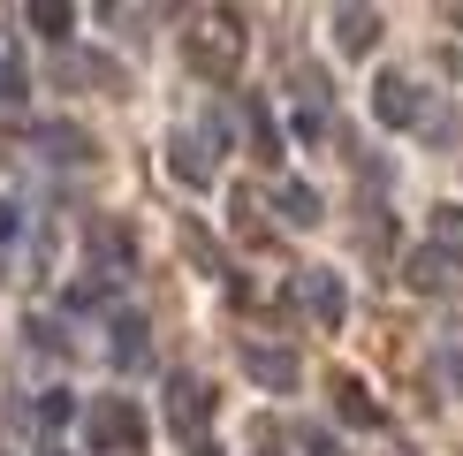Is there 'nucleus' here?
Returning a JSON list of instances; mask_svg holds the SVG:
<instances>
[{
  "instance_id": "nucleus-1",
  "label": "nucleus",
  "mask_w": 463,
  "mask_h": 456,
  "mask_svg": "<svg viewBox=\"0 0 463 456\" xmlns=\"http://www.w3.org/2000/svg\"><path fill=\"white\" fill-rule=\"evenodd\" d=\"M183 62H190V76H198V84H236V69H243V15H236V8L190 15Z\"/></svg>"
},
{
  "instance_id": "nucleus-2",
  "label": "nucleus",
  "mask_w": 463,
  "mask_h": 456,
  "mask_svg": "<svg viewBox=\"0 0 463 456\" xmlns=\"http://www.w3.org/2000/svg\"><path fill=\"white\" fill-rule=\"evenodd\" d=\"M84 442H91V456H137L145 449V411L129 395H99V404H84Z\"/></svg>"
},
{
  "instance_id": "nucleus-3",
  "label": "nucleus",
  "mask_w": 463,
  "mask_h": 456,
  "mask_svg": "<svg viewBox=\"0 0 463 456\" xmlns=\"http://www.w3.org/2000/svg\"><path fill=\"white\" fill-rule=\"evenodd\" d=\"M167 426H175L190 449H205V426H213V380L167 373Z\"/></svg>"
},
{
  "instance_id": "nucleus-4",
  "label": "nucleus",
  "mask_w": 463,
  "mask_h": 456,
  "mask_svg": "<svg viewBox=\"0 0 463 456\" xmlns=\"http://www.w3.org/2000/svg\"><path fill=\"white\" fill-rule=\"evenodd\" d=\"M107 357H114V373H145L152 366V319L137 312V304H114L107 312Z\"/></svg>"
},
{
  "instance_id": "nucleus-5",
  "label": "nucleus",
  "mask_w": 463,
  "mask_h": 456,
  "mask_svg": "<svg viewBox=\"0 0 463 456\" xmlns=\"http://www.w3.org/2000/svg\"><path fill=\"white\" fill-rule=\"evenodd\" d=\"M236 366L259 380L266 395H297V350H281V342H259V335H243L236 342Z\"/></svg>"
},
{
  "instance_id": "nucleus-6",
  "label": "nucleus",
  "mask_w": 463,
  "mask_h": 456,
  "mask_svg": "<svg viewBox=\"0 0 463 456\" xmlns=\"http://www.w3.org/2000/svg\"><path fill=\"white\" fill-rule=\"evenodd\" d=\"M373 122H380V129H418V122H426V91H418L402 69H380V84H373Z\"/></svg>"
},
{
  "instance_id": "nucleus-7",
  "label": "nucleus",
  "mask_w": 463,
  "mask_h": 456,
  "mask_svg": "<svg viewBox=\"0 0 463 456\" xmlns=\"http://www.w3.org/2000/svg\"><path fill=\"white\" fill-rule=\"evenodd\" d=\"M297 304L312 312V328H342V319H350V290H342L335 266H304L297 274Z\"/></svg>"
},
{
  "instance_id": "nucleus-8",
  "label": "nucleus",
  "mask_w": 463,
  "mask_h": 456,
  "mask_svg": "<svg viewBox=\"0 0 463 456\" xmlns=\"http://www.w3.org/2000/svg\"><path fill=\"white\" fill-rule=\"evenodd\" d=\"M31 152L46 167H91V160H99V145H91L84 122H38L31 129Z\"/></svg>"
},
{
  "instance_id": "nucleus-9",
  "label": "nucleus",
  "mask_w": 463,
  "mask_h": 456,
  "mask_svg": "<svg viewBox=\"0 0 463 456\" xmlns=\"http://www.w3.org/2000/svg\"><path fill=\"white\" fill-rule=\"evenodd\" d=\"M91 274H99L107 290L137 274V243H129V228H122V221H91Z\"/></svg>"
},
{
  "instance_id": "nucleus-10",
  "label": "nucleus",
  "mask_w": 463,
  "mask_h": 456,
  "mask_svg": "<svg viewBox=\"0 0 463 456\" xmlns=\"http://www.w3.org/2000/svg\"><path fill=\"white\" fill-rule=\"evenodd\" d=\"M167 167H175V183H190V190H213V176H221V167H213V152H205V138H198V129H167Z\"/></svg>"
},
{
  "instance_id": "nucleus-11",
  "label": "nucleus",
  "mask_w": 463,
  "mask_h": 456,
  "mask_svg": "<svg viewBox=\"0 0 463 456\" xmlns=\"http://www.w3.org/2000/svg\"><path fill=\"white\" fill-rule=\"evenodd\" d=\"M402 281H411L418 297H456V290H463V266H456V259H440L433 243H418V252L402 259Z\"/></svg>"
},
{
  "instance_id": "nucleus-12",
  "label": "nucleus",
  "mask_w": 463,
  "mask_h": 456,
  "mask_svg": "<svg viewBox=\"0 0 463 456\" xmlns=\"http://www.w3.org/2000/svg\"><path fill=\"white\" fill-rule=\"evenodd\" d=\"M326 395H335V418H342V426H357V433H380V426H388V411L373 404V388H364V380L335 373V380H326Z\"/></svg>"
},
{
  "instance_id": "nucleus-13",
  "label": "nucleus",
  "mask_w": 463,
  "mask_h": 456,
  "mask_svg": "<svg viewBox=\"0 0 463 456\" xmlns=\"http://www.w3.org/2000/svg\"><path fill=\"white\" fill-rule=\"evenodd\" d=\"M243 129H250V160H266V167L288 160L281 122H274V107H266V91H243Z\"/></svg>"
},
{
  "instance_id": "nucleus-14",
  "label": "nucleus",
  "mask_w": 463,
  "mask_h": 456,
  "mask_svg": "<svg viewBox=\"0 0 463 456\" xmlns=\"http://www.w3.org/2000/svg\"><path fill=\"white\" fill-rule=\"evenodd\" d=\"M175 236H183V259L198 266V274H213V281H228V274H236V266H228V252L213 243V228H205L198 214H175Z\"/></svg>"
},
{
  "instance_id": "nucleus-15",
  "label": "nucleus",
  "mask_w": 463,
  "mask_h": 456,
  "mask_svg": "<svg viewBox=\"0 0 463 456\" xmlns=\"http://www.w3.org/2000/svg\"><path fill=\"white\" fill-rule=\"evenodd\" d=\"M326 31H335V53L364 62V53L380 46V8H335V15H326Z\"/></svg>"
},
{
  "instance_id": "nucleus-16",
  "label": "nucleus",
  "mask_w": 463,
  "mask_h": 456,
  "mask_svg": "<svg viewBox=\"0 0 463 456\" xmlns=\"http://www.w3.org/2000/svg\"><path fill=\"white\" fill-rule=\"evenodd\" d=\"M274 214H281V228H319L326 205H319L312 183H281V190H274Z\"/></svg>"
},
{
  "instance_id": "nucleus-17",
  "label": "nucleus",
  "mask_w": 463,
  "mask_h": 456,
  "mask_svg": "<svg viewBox=\"0 0 463 456\" xmlns=\"http://www.w3.org/2000/svg\"><path fill=\"white\" fill-rule=\"evenodd\" d=\"M426 243H433L440 259L463 266V205H433V214H426Z\"/></svg>"
},
{
  "instance_id": "nucleus-18",
  "label": "nucleus",
  "mask_w": 463,
  "mask_h": 456,
  "mask_svg": "<svg viewBox=\"0 0 463 456\" xmlns=\"http://www.w3.org/2000/svg\"><path fill=\"white\" fill-rule=\"evenodd\" d=\"M357 252L364 259H388L395 252V221L380 214V205H364V214H357Z\"/></svg>"
},
{
  "instance_id": "nucleus-19",
  "label": "nucleus",
  "mask_w": 463,
  "mask_h": 456,
  "mask_svg": "<svg viewBox=\"0 0 463 456\" xmlns=\"http://www.w3.org/2000/svg\"><path fill=\"white\" fill-rule=\"evenodd\" d=\"M24 24H31L38 38H46V46H61V38H69V24H76V15L61 8V0H31V8H24Z\"/></svg>"
},
{
  "instance_id": "nucleus-20",
  "label": "nucleus",
  "mask_w": 463,
  "mask_h": 456,
  "mask_svg": "<svg viewBox=\"0 0 463 456\" xmlns=\"http://www.w3.org/2000/svg\"><path fill=\"white\" fill-rule=\"evenodd\" d=\"M69 418H76V395H69V388H46V395H38V426H46V433L69 426Z\"/></svg>"
},
{
  "instance_id": "nucleus-21",
  "label": "nucleus",
  "mask_w": 463,
  "mask_h": 456,
  "mask_svg": "<svg viewBox=\"0 0 463 456\" xmlns=\"http://www.w3.org/2000/svg\"><path fill=\"white\" fill-rule=\"evenodd\" d=\"M24 335L38 342V350H69V342H61V319H46V312H31V319H24Z\"/></svg>"
},
{
  "instance_id": "nucleus-22",
  "label": "nucleus",
  "mask_w": 463,
  "mask_h": 456,
  "mask_svg": "<svg viewBox=\"0 0 463 456\" xmlns=\"http://www.w3.org/2000/svg\"><path fill=\"white\" fill-rule=\"evenodd\" d=\"M297 449H304V456H342V442H335L326 426H297Z\"/></svg>"
},
{
  "instance_id": "nucleus-23",
  "label": "nucleus",
  "mask_w": 463,
  "mask_h": 456,
  "mask_svg": "<svg viewBox=\"0 0 463 456\" xmlns=\"http://www.w3.org/2000/svg\"><path fill=\"white\" fill-rule=\"evenodd\" d=\"M15 228H24V214H15V198H0V252L15 243Z\"/></svg>"
},
{
  "instance_id": "nucleus-24",
  "label": "nucleus",
  "mask_w": 463,
  "mask_h": 456,
  "mask_svg": "<svg viewBox=\"0 0 463 456\" xmlns=\"http://www.w3.org/2000/svg\"><path fill=\"white\" fill-rule=\"evenodd\" d=\"M449 380H456V395H463V350H449Z\"/></svg>"
},
{
  "instance_id": "nucleus-25",
  "label": "nucleus",
  "mask_w": 463,
  "mask_h": 456,
  "mask_svg": "<svg viewBox=\"0 0 463 456\" xmlns=\"http://www.w3.org/2000/svg\"><path fill=\"white\" fill-rule=\"evenodd\" d=\"M449 24H456V31H463V8H449Z\"/></svg>"
},
{
  "instance_id": "nucleus-26",
  "label": "nucleus",
  "mask_w": 463,
  "mask_h": 456,
  "mask_svg": "<svg viewBox=\"0 0 463 456\" xmlns=\"http://www.w3.org/2000/svg\"><path fill=\"white\" fill-rule=\"evenodd\" d=\"M190 456H221V449H190Z\"/></svg>"
}]
</instances>
